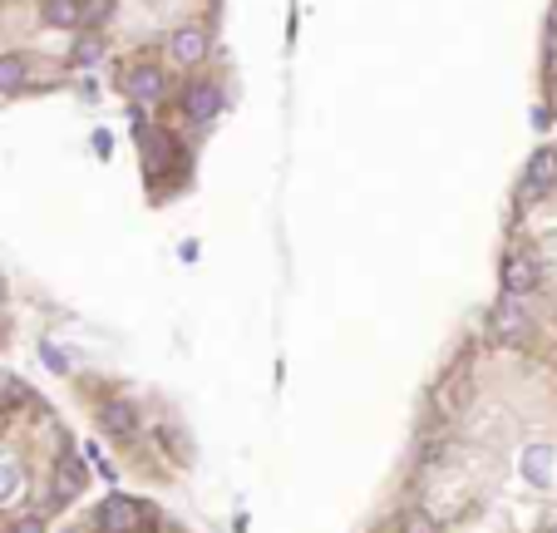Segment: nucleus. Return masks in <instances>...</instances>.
I'll list each match as a JSON object with an SVG mask.
<instances>
[{
  "mask_svg": "<svg viewBox=\"0 0 557 533\" xmlns=\"http://www.w3.org/2000/svg\"><path fill=\"white\" fill-rule=\"evenodd\" d=\"M149 528V514H143V504L139 499H108L99 508V533H143Z\"/></svg>",
  "mask_w": 557,
  "mask_h": 533,
  "instance_id": "f257e3e1",
  "label": "nucleus"
},
{
  "mask_svg": "<svg viewBox=\"0 0 557 533\" xmlns=\"http://www.w3.org/2000/svg\"><path fill=\"white\" fill-rule=\"evenodd\" d=\"M557 188V149H538L523 168V198H548Z\"/></svg>",
  "mask_w": 557,
  "mask_h": 533,
  "instance_id": "f03ea898",
  "label": "nucleus"
},
{
  "mask_svg": "<svg viewBox=\"0 0 557 533\" xmlns=\"http://www.w3.org/2000/svg\"><path fill=\"white\" fill-rule=\"evenodd\" d=\"M532 287H538V262L523 257V252H513V257L503 262V292L523 297V292H532Z\"/></svg>",
  "mask_w": 557,
  "mask_h": 533,
  "instance_id": "7ed1b4c3",
  "label": "nucleus"
},
{
  "mask_svg": "<svg viewBox=\"0 0 557 533\" xmlns=\"http://www.w3.org/2000/svg\"><path fill=\"white\" fill-rule=\"evenodd\" d=\"M84 494V465L79 459H65V465L55 469V484H50V504H69V499H79Z\"/></svg>",
  "mask_w": 557,
  "mask_h": 533,
  "instance_id": "20e7f679",
  "label": "nucleus"
},
{
  "mask_svg": "<svg viewBox=\"0 0 557 533\" xmlns=\"http://www.w3.org/2000/svg\"><path fill=\"white\" fill-rule=\"evenodd\" d=\"M183 109H188V119H198V124L202 119H217L222 114V89H217V84H192Z\"/></svg>",
  "mask_w": 557,
  "mask_h": 533,
  "instance_id": "39448f33",
  "label": "nucleus"
},
{
  "mask_svg": "<svg viewBox=\"0 0 557 533\" xmlns=\"http://www.w3.org/2000/svg\"><path fill=\"white\" fill-rule=\"evenodd\" d=\"M523 479L538 484V489H548V484H552V450H548V444H528V450H523Z\"/></svg>",
  "mask_w": 557,
  "mask_h": 533,
  "instance_id": "423d86ee",
  "label": "nucleus"
},
{
  "mask_svg": "<svg viewBox=\"0 0 557 533\" xmlns=\"http://www.w3.org/2000/svg\"><path fill=\"white\" fill-rule=\"evenodd\" d=\"M124 89L133 94V99H163V75H159V69H149V65H139V69H133V75L124 79Z\"/></svg>",
  "mask_w": 557,
  "mask_h": 533,
  "instance_id": "0eeeda50",
  "label": "nucleus"
},
{
  "mask_svg": "<svg viewBox=\"0 0 557 533\" xmlns=\"http://www.w3.org/2000/svg\"><path fill=\"white\" fill-rule=\"evenodd\" d=\"M493 336H499V341H518V336H528V317L513 307V301H503V307L493 311Z\"/></svg>",
  "mask_w": 557,
  "mask_h": 533,
  "instance_id": "6e6552de",
  "label": "nucleus"
},
{
  "mask_svg": "<svg viewBox=\"0 0 557 533\" xmlns=\"http://www.w3.org/2000/svg\"><path fill=\"white\" fill-rule=\"evenodd\" d=\"M202 50H208V35H202L198 26H183V30L173 35V55L183 59V65H198Z\"/></svg>",
  "mask_w": 557,
  "mask_h": 533,
  "instance_id": "1a4fd4ad",
  "label": "nucleus"
},
{
  "mask_svg": "<svg viewBox=\"0 0 557 533\" xmlns=\"http://www.w3.org/2000/svg\"><path fill=\"white\" fill-rule=\"evenodd\" d=\"M45 26H55V30L79 26V0H45Z\"/></svg>",
  "mask_w": 557,
  "mask_h": 533,
  "instance_id": "9d476101",
  "label": "nucleus"
},
{
  "mask_svg": "<svg viewBox=\"0 0 557 533\" xmlns=\"http://www.w3.org/2000/svg\"><path fill=\"white\" fill-rule=\"evenodd\" d=\"M104 425L114 430V434H133V430H139L133 405H124V400H108V405H104Z\"/></svg>",
  "mask_w": 557,
  "mask_h": 533,
  "instance_id": "9b49d317",
  "label": "nucleus"
},
{
  "mask_svg": "<svg viewBox=\"0 0 557 533\" xmlns=\"http://www.w3.org/2000/svg\"><path fill=\"white\" fill-rule=\"evenodd\" d=\"M26 69H30V59H20V55L0 59V89H20V84H26Z\"/></svg>",
  "mask_w": 557,
  "mask_h": 533,
  "instance_id": "f8f14e48",
  "label": "nucleus"
},
{
  "mask_svg": "<svg viewBox=\"0 0 557 533\" xmlns=\"http://www.w3.org/2000/svg\"><path fill=\"white\" fill-rule=\"evenodd\" d=\"M15 489H20V469L10 465V459H0V504L15 499Z\"/></svg>",
  "mask_w": 557,
  "mask_h": 533,
  "instance_id": "ddd939ff",
  "label": "nucleus"
},
{
  "mask_svg": "<svg viewBox=\"0 0 557 533\" xmlns=\"http://www.w3.org/2000/svg\"><path fill=\"white\" fill-rule=\"evenodd\" d=\"M20 400H26V385H20V381H0V410L20 405Z\"/></svg>",
  "mask_w": 557,
  "mask_h": 533,
  "instance_id": "4468645a",
  "label": "nucleus"
},
{
  "mask_svg": "<svg viewBox=\"0 0 557 533\" xmlns=\"http://www.w3.org/2000/svg\"><path fill=\"white\" fill-rule=\"evenodd\" d=\"M75 59H79V65H89V59H99V40H79Z\"/></svg>",
  "mask_w": 557,
  "mask_h": 533,
  "instance_id": "2eb2a0df",
  "label": "nucleus"
},
{
  "mask_svg": "<svg viewBox=\"0 0 557 533\" xmlns=\"http://www.w3.org/2000/svg\"><path fill=\"white\" fill-rule=\"evenodd\" d=\"M10 533H45V524H40V518H20V524L10 528Z\"/></svg>",
  "mask_w": 557,
  "mask_h": 533,
  "instance_id": "dca6fc26",
  "label": "nucleus"
},
{
  "mask_svg": "<svg viewBox=\"0 0 557 533\" xmlns=\"http://www.w3.org/2000/svg\"><path fill=\"white\" fill-rule=\"evenodd\" d=\"M548 26H552V40H557V5H552V16H548Z\"/></svg>",
  "mask_w": 557,
  "mask_h": 533,
  "instance_id": "f3484780",
  "label": "nucleus"
},
{
  "mask_svg": "<svg viewBox=\"0 0 557 533\" xmlns=\"http://www.w3.org/2000/svg\"><path fill=\"white\" fill-rule=\"evenodd\" d=\"M0 301H5V282H0Z\"/></svg>",
  "mask_w": 557,
  "mask_h": 533,
  "instance_id": "a211bd4d",
  "label": "nucleus"
}]
</instances>
